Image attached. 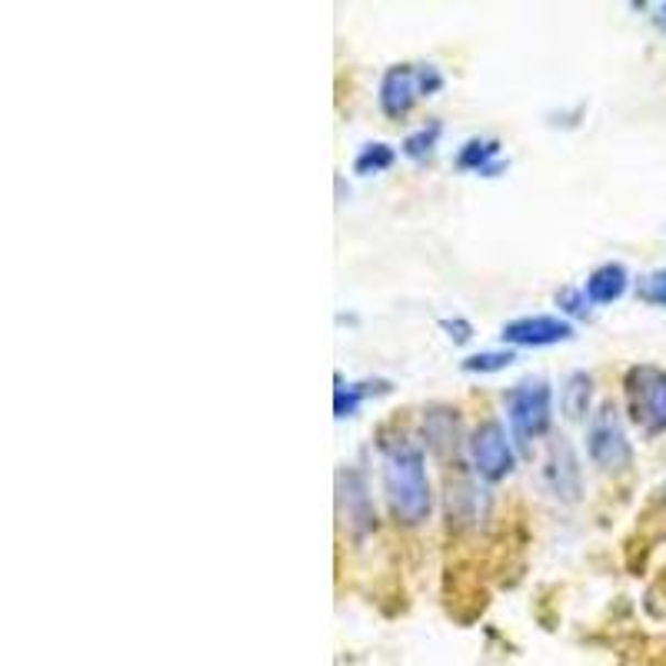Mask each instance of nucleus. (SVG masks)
Instances as JSON below:
<instances>
[{
  "instance_id": "nucleus-6",
  "label": "nucleus",
  "mask_w": 666,
  "mask_h": 666,
  "mask_svg": "<svg viewBox=\"0 0 666 666\" xmlns=\"http://www.w3.org/2000/svg\"><path fill=\"white\" fill-rule=\"evenodd\" d=\"M577 337V326L567 317L557 313H526L517 320H507L500 330V341L510 347H557V344H570Z\"/></svg>"
},
{
  "instance_id": "nucleus-5",
  "label": "nucleus",
  "mask_w": 666,
  "mask_h": 666,
  "mask_svg": "<svg viewBox=\"0 0 666 666\" xmlns=\"http://www.w3.org/2000/svg\"><path fill=\"white\" fill-rule=\"evenodd\" d=\"M470 467L484 484H500L517 470V451L500 420H484L467 440Z\"/></svg>"
},
{
  "instance_id": "nucleus-14",
  "label": "nucleus",
  "mask_w": 666,
  "mask_h": 666,
  "mask_svg": "<svg viewBox=\"0 0 666 666\" xmlns=\"http://www.w3.org/2000/svg\"><path fill=\"white\" fill-rule=\"evenodd\" d=\"M590 400H593V377L587 370H574L564 387H560V410L570 420H587L590 413Z\"/></svg>"
},
{
  "instance_id": "nucleus-1",
  "label": "nucleus",
  "mask_w": 666,
  "mask_h": 666,
  "mask_svg": "<svg viewBox=\"0 0 666 666\" xmlns=\"http://www.w3.org/2000/svg\"><path fill=\"white\" fill-rule=\"evenodd\" d=\"M384 451V497L400 526H423L433 513V493L426 477V457L417 443L393 440Z\"/></svg>"
},
{
  "instance_id": "nucleus-20",
  "label": "nucleus",
  "mask_w": 666,
  "mask_h": 666,
  "mask_svg": "<svg viewBox=\"0 0 666 666\" xmlns=\"http://www.w3.org/2000/svg\"><path fill=\"white\" fill-rule=\"evenodd\" d=\"M557 307H560L564 313H570V317H590V300H587V293L577 290V287H564V290L557 293Z\"/></svg>"
},
{
  "instance_id": "nucleus-13",
  "label": "nucleus",
  "mask_w": 666,
  "mask_h": 666,
  "mask_svg": "<svg viewBox=\"0 0 666 666\" xmlns=\"http://www.w3.org/2000/svg\"><path fill=\"white\" fill-rule=\"evenodd\" d=\"M333 417L337 420H351L360 413L364 400L390 393V380H357V384H344V377H333Z\"/></svg>"
},
{
  "instance_id": "nucleus-12",
  "label": "nucleus",
  "mask_w": 666,
  "mask_h": 666,
  "mask_svg": "<svg viewBox=\"0 0 666 666\" xmlns=\"http://www.w3.org/2000/svg\"><path fill=\"white\" fill-rule=\"evenodd\" d=\"M630 290V270L617 260L610 264H600L597 270H590L587 284H584V293L593 307H607V303H617L623 293Z\"/></svg>"
},
{
  "instance_id": "nucleus-11",
  "label": "nucleus",
  "mask_w": 666,
  "mask_h": 666,
  "mask_svg": "<svg viewBox=\"0 0 666 666\" xmlns=\"http://www.w3.org/2000/svg\"><path fill=\"white\" fill-rule=\"evenodd\" d=\"M503 144L497 137H470L457 151V170L464 174H480V177H500L507 174V160L500 157Z\"/></svg>"
},
{
  "instance_id": "nucleus-9",
  "label": "nucleus",
  "mask_w": 666,
  "mask_h": 666,
  "mask_svg": "<svg viewBox=\"0 0 666 666\" xmlns=\"http://www.w3.org/2000/svg\"><path fill=\"white\" fill-rule=\"evenodd\" d=\"M380 110L390 121H403L410 110L420 100V80H417V67L413 64H393L387 67V74L380 77Z\"/></svg>"
},
{
  "instance_id": "nucleus-10",
  "label": "nucleus",
  "mask_w": 666,
  "mask_h": 666,
  "mask_svg": "<svg viewBox=\"0 0 666 666\" xmlns=\"http://www.w3.org/2000/svg\"><path fill=\"white\" fill-rule=\"evenodd\" d=\"M423 443L433 457L457 454L460 443V413L447 403H433L423 410Z\"/></svg>"
},
{
  "instance_id": "nucleus-8",
  "label": "nucleus",
  "mask_w": 666,
  "mask_h": 666,
  "mask_svg": "<svg viewBox=\"0 0 666 666\" xmlns=\"http://www.w3.org/2000/svg\"><path fill=\"white\" fill-rule=\"evenodd\" d=\"M543 484L546 490L564 500V503H577L580 500V490H584V480H580V460H577V451L567 436H557L550 443L546 451V460H543Z\"/></svg>"
},
{
  "instance_id": "nucleus-17",
  "label": "nucleus",
  "mask_w": 666,
  "mask_h": 666,
  "mask_svg": "<svg viewBox=\"0 0 666 666\" xmlns=\"http://www.w3.org/2000/svg\"><path fill=\"white\" fill-rule=\"evenodd\" d=\"M513 360H517V354L513 351H480V354H474V357H467L464 364H460V370L464 374H500V370H507V367H513Z\"/></svg>"
},
{
  "instance_id": "nucleus-7",
  "label": "nucleus",
  "mask_w": 666,
  "mask_h": 666,
  "mask_svg": "<svg viewBox=\"0 0 666 666\" xmlns=\"http://www.w3.org/2000/svg\"><path fill=\"white\" fill-rule=\"evenodd\" d=\"M337 517L354 540H364L370 530H377V510L367 477L354 467L337 470Z\"/></svg>"
},
{
  "instance_id": "nucleus-22",
  "label": "nucleus",
  "mask_w": 666,
  "mask_h": 666,
  "mask_svg": "<svg viewBox=\"0 0 666 666\" xmlns=\"http://www.w3.org/2000/svg\"><path fill=\"white\" fill-rule=\"evenodd\" d=\"M653 24L666 34V0H663V4H656V14H653Z\"/></svg>"
},
{
  "instance_id": "nucleus-2",
  "label": "nucleus",
  "mask_w": 666,
  "mask_h": 666,
  "mask_svg": "<svg viewBox=\"0 0 666 666\" xmlns=\"http://www.w3.org/2000/svg\"><path fill=\"white\" fill-rule=\"evenodd\" d=\"M507 420L510 433L523 451L533 447V440H543L553 426V390L543 377L520 380L507 390Z\"/></svg>"
},
{
  "instance_id": "nucleus-3",
  "label": "nucleus",
  "mask_w": 666,
  "mask_h": 666,
  "mask_svg": "<svg viewBox=\"0 0 666 666\" xmlns=\"http://www.w3.org/2000/svg\"><path fill=\"white\" fill-rule=\"evenodd\" d=\"M623 393L630 420L640 426L643 436L666 433V367L636 364L623 374Z\"/></svg>"
},
{
  "instance_id": "nucleus-18",
  "label": "nucleus",
  "mask_w": 666,
  "mask_h": 666,
  "mask_svg": "<svg viewBox=\"0 0 666 666\" xmlns=\"http://www.w3.org/2000/svg\"><path fill=\"white\" fill-rule=\"evenodd\" d=\"M636 300H643L646 307H666V267L640 277L636 284Z\"/></svg>"
},
{
  "instance_id": "nucleus-4",
  "label": "nucleus",
  "mask_w": 666,
  "mask_h": 666,
  "mask_svg": "<svg viewBox=\"0 0 666 666\" xmlns=\"http://www.w3.org/2000/svg\"><path fill=\"white\" fill-rule=\"evenodd\" d=\"M587 454L600 470H626L633 464V447L626 440V426L620 417V407L613 400H603L587 426Z\"/></svg>"
},
{
  "instance_id": "nucleus-21",
  "label": "nucleus",
  "mask_w": 666,
  "mask_h": 666,
  "mask_svg": "<svg viewBox=\"0 0 666 666\" xmlns=\"http://www.w3.org/2000/svg\"><path fill=\"white\" fill-rule=\"evenodd\" d=\"M417 80H420V97H433L443 90V84H447V77L440 74L436 64H420L417 67Z\"/></svg>"
},
{
  "instance_id": "nucleus-15",
  "label": "nucleus",
  "mask_w": 666,
  "mask_h": 666,
  "mask_svg": "<svg viewBox=\"0 0 666 666\" xmlns=\"http://www.w3.org/2000/svg\"><path fill=\"white\" fill-rule=\"evenodd\" d=\"M397 164V151L384 141H374V144H364L354 157V174L360 177H374V174H387L390 167Z\"/></svg>"
},
{
  "instance_id": "nucleus-16",
  "label": "nucleus",
  "mask_w": 666,
  "mask_h": 666,
  "mask_svg": "<svg viewBox=\"0 0 666 666\" xmlns=\"http://www.w3.org/2000/svg\"><path fill=\"white\" fill-rule=\"evenodd\" d=\"M440 134H443V124H440V121H430V124H423L420 131H410V134L403 137L400 154L410 157V160H417V164H423V160L433 157V151H436V144H440Z\"/></svg>"
},
{
  "instance_id": "nucleus-19",
  "label": "nucleus",
  "mask_w": 666,
  "mask_h": 666,
  "mask_svg": "<svg viewBox=\"0 0 666 666\" xmlns=\"http://www.w3.org/2000/svg\"><path fill=\"white\" fill-rule=\"evenodd\" d=\"M443 333H447V341L454 344V347H464V344H470L474 341V323L467 320V317H440V323H436Z\"/></svg>"
}]
</instances>
